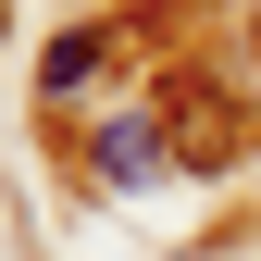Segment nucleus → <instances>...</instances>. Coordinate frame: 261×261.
Instances as JSON below:
<instances>
[{
	"label": "nucleus",
	"instance_id": "1",
	"mask_svg": "<svg viewBox=\"0 0 261 261\" xmlns=\"http://www.w3.org/2000/svg\"><path fill=\"white\" fill-rule=\"evenodd\" d=\"M112 25H62V38H50V62H38V87H50V100H87V87H100L112 75Z\"/></svg>",
	"mask_w": 261,
	"mask_h": 261
},
{
	"label": "nucleus",
	"instance_id": "2",
	"mask_svg": "<svg viewBox=\"0 0 261 261\" xmlns=\"http://www.w3.org/2000/svg\"><path fill=\"white\" fill-rule=\"evenodd\" d=\"M162 174V137H149V124H112V137H100V187H149Z\"/></svg>",
	"mask_w": 261,
	"mask_h": 261
}]
</instances>
